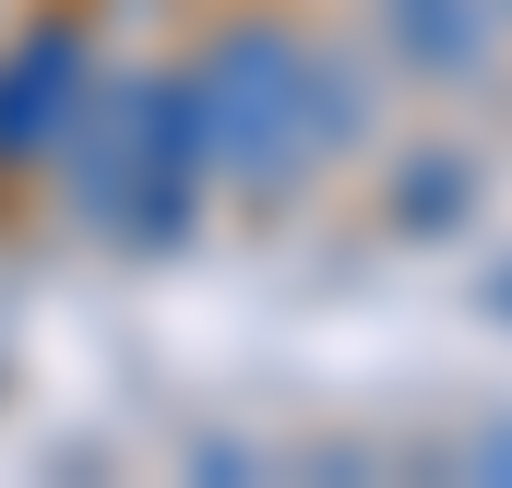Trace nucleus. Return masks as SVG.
I'll return each instance as SVG.
<instances>
[{"instance_id": "obj_5", "label": "nucleus", "mask_w": 512, "mask_h": 488, "mask_svg": "<svg viewBox=\"0 0 512 488\" xmlns=\"http://www.w3.org/2000/svg\"><path fill=\"white\" fill-rule=\"evenodd\" d=\"M501 322H512V274H501Z\"/></svg>"}, {"instance_id": "obj_1", "label": "nucleus", "mask_w": 512, "mask_h": 488, "mask_svg": "<svg viewBox=\"0 0 512 488\" xmlns=\"http://www.w3.org/2000/svg\"><path fill=\"white\" fill-rule=\"evenodd\" d=\"M191 131H203L227 167H251V179L298 167V143H310V60H298L286 36H262V24H251V36H227L215 72H203Z\"/></svg>"}, {"instance_id": "obj_3", "label": "nucleus", "mask_w": 512, "mask_h": 488, "mask_svg": "<svg viewBox=\"0 0 512 488\" xmlns=\"http://www.w3.org/2000/svg\"><path fill=\"white\" fill-rule=\"evenodd\" d=\"M393 24H405V48L417 60H477V0H393Z\"/></svg>"}, {"instance_id": "obj_2", "label": "nucleus", "mask_w": 512, "mask_h": 488, "mask_svg": "<svg viewBox=\"0 0 512 488\" xmlns=\"http://www.w3.org/2000/svg\"><path fill=\"white\" fill-rule=\"evenodd\" d=\"M60 84H72V36H36V60H24V72H12V96H0V143L60 131Z\"/></svg>"}, {"instance_id": "obj_4", "label": "nucleus", "mask_w": 512, "mask_h": 488, "mask_svg": "<svg viewBox=\"0 0 512 488\" xmlns=\"http://www.w3.org/2000/svg\"><path fill=\"white\" fill-rule=\"evenodd\" d=\"M465 215V167H417V227H453Z\"/></svg>"}]
</instances>
